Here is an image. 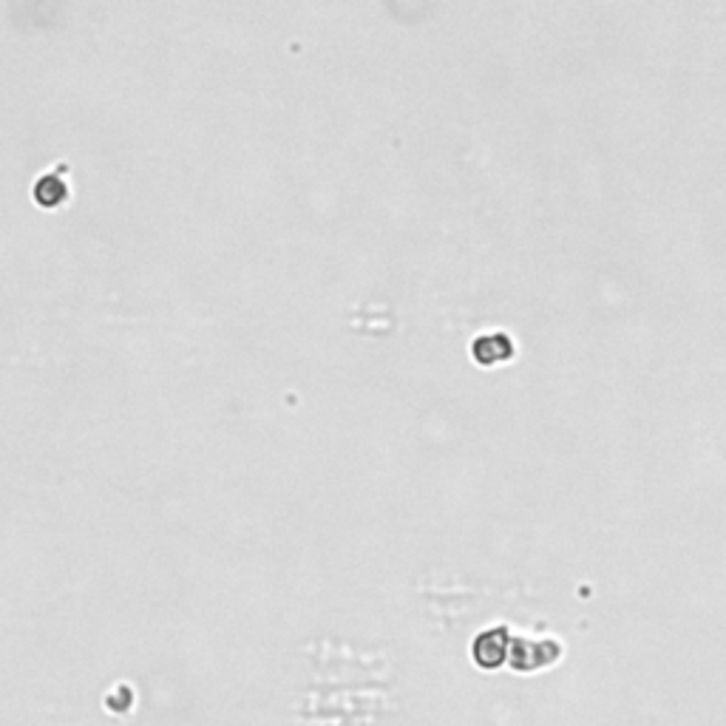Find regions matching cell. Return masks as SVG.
Instances as JSON below:
<instances>
[{"instance_id":"1","label":"cell","mask_w":726,"mask_h":726,"mask_svg":"<svg viewBox=\"0 0 726 726\" xmlns=\"http://www.w3.org/2000/svg\"><path fill=\"white\" fill-rule=\"evenodd\" d=\"M66 193H68V191H66V182H63L60 176H51V173L40 176V179H37V185H35V199H37L43 207L63 204Z\"/></svg>"},{"instance_id":"2","label":"cell","mask_w":726,"mask_h":726,"mask_svg":"<svg viewBox=\"0 0 726 726\" xmlns=\"http://www.w3.org/2000/svg\"><path fill=\"white\" fill-rule=\"evenodd\" d=\"M500 347H508V338H503V335H494V338H480L474 344V355L482 363H494L497 358H505V352H500Z\"/></svg>"}]
</instances>
